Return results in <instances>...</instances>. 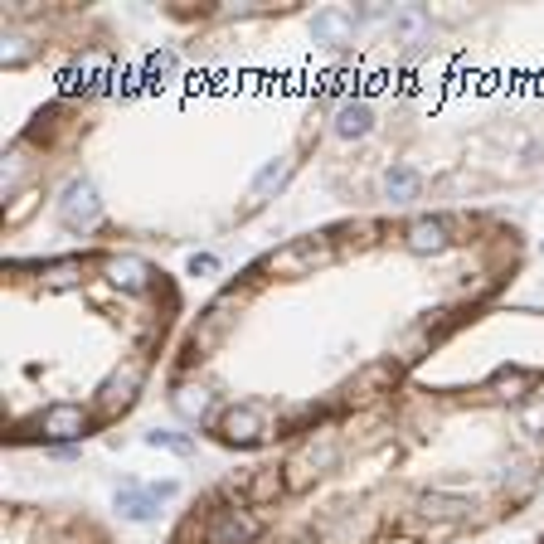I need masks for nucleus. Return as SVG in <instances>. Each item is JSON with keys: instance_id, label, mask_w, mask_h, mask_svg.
<instances>
[{"instance_id": "f257e3e1", "label": "nucleus", "mask_w": 544, "mask_h": 544, "mask_svg": "<svg viewBox=\"0 0 544 544\" xmlns=\"http://www.w3.org/2000/svg\"><path fill=\"white\" fill-rule=\"evenodd\" d=\"M248 297H253V282H229L224 292L214 297V302L199 311V321H195L190 340H185V364L205 360V355H214L219 346H224L229 331L239 326V311L248 306Z\"/></svg>"}, {"instance_id": "f03ea898", "label": "nucleus", "mask_w": 544, "mask_h": 544, "mask_svg": "<svg viewBox=\"0 0 544 544\" xmlns=\"http://www.w3.org/2000/svg\"><path fill=\"white\" fill-rule=\"evenodd\" d=\"M331 258H336L331 239H326V233H311V239H292L287 248L268 253V258L258 263V272H272V277H306V272L326 268Z\"/></svg>"}, {"instance_id": "7ed1b4c3", "label": "nucleus", "mask_w": 544, "mask_h": 544, "mask_svg": "<svg viewBox=\"0 0 544 544\" xmlns=\"http://www.w3.org/2000/svg\"><path fill=\"white\" fill-rule=\"evenodd\" d=\"M258 540H263V520L253 506L224 501L205 510V544H258Z\"/></svg>"}, {"instance_id": "20e7f679", "label": "nucleus", "mask_w": 544, "mask_h": 544, "mask_svg": "<svg viewBox=\"0 0 544 544\" xmlns=\"http://www.w3.org/2000/svg\"><path fill=\"white\" fill-rule=\"evenodd\" d=\"M268 432H277V428L268 423V414H263L258 404H233L214 418V438L224 442V448H258Z\"/></svg>"}, {"instance_id": "39448f33", "label": "nucleus", "mask_w": 544, "mask_h": 544, "mask_svg": "<svg viewBox=\"0 0 544 544\" xmlns=\"http://www.w3.org/2000/svg\"><path fill=\"white\" fill-rule=\"evenodd\" d=\"M472 510H476L472 496L448 491V486L418 491V501H414V515H418V520H428V525H452V530H466V525H472Z\"/></svg>"}, {"instance_id": "423d86ee", "label": "nucleus", "mask_w": 544, "mask_h": 544, "mask_svg": "<svg viewBox=\"0 0 544 544\" xmlns=\"http://www.w3.org/2000/svg\"><path fill=\"white\" fill-rule=\"evenodd\" d=\"M88 428H93V414H88L83 404H49L39 414V432L49 438V448H73V442L88 438Z\"/></svg>"}, {"instance_id": "0eeeda50", "label": "nucleus", "mask_w": 544, "mask_h": 544, "mask_svg": "<svg viewBox=\"0 0 544 544\" xmlns=\"http://www.w3.org/2000/svg\"><path fill=\"white\" fill-rule=\"evenodd\" d=\"M141 380H146V360H131V364H121V370L107 374V380L97 384V408H103V418L127 414V408L137 404V394H141Z\"/></svg>"}, {"instance_id": "6e6552de", "label": "nucleus", "mask_w": 544, "mask_h": 544, "mask_svg": "<svg viewBox=\"0 0 544 544\" xmlns=\"http://www.w3.org/2000/svg\"><path fill=\"white\" fill-rule=\"evenodd\" d=\"M97 219H103V199H97L93 180H69L59 195V224L83 233V229H97Z\"/></svg>"}, {"instance_id": "1a4fd4ad", "label": "nucleus", "mask_w": 544, "mask_h": 544, "mask_svg": "<svg viewBox=\"0 0 544 544\" xmlns=\"http://www.w3.org/2000/svg\"><path fill=\"white\" fill-rule=\"evenodd\" d=\"M398 384V364L394 360H374L364 370H355V380L346 384V404H374V398L394 394Z\"/></svg>"}, {"instance_id": "9d476101", "label": "nucleus", "mask_w": 544, "mask_h": 544, "mask_svg": "<svg viewBox=\"0 0 544 544\" xmlns=\"http://www.w3.org/2000/svg\"><path fill=\"white\" fill-rule=\"evenodd\" d=\"M103 277L117 287V292H131V297L151 292V282H155L151 263H146V258H137V253H113V258L103 263Z\"/></svg>"}, {"instance_id": "9b49d317", "label": "nucleus", "mask_w": 544, "mask_h": 544, "mask_svg": "<svg viewBox=\"0 0 544 544\" xmlns=\"http://www.w3.org/2000/svg\"><path fill=\"white\" fill-rule=\"evenodd\" d=\"M113 506H117V515H121V520H131V525H151V520L161 515V506H165V501L151 491V486L127 481V486H117Z\"/></svg>"}, {"instance_id": "f8f14e48", "label": "nucleus", "mask_w": 544, "mask_h": 544, "mask_svg": "<svg viewBox=\"0 0 544 544\" xmlns=\"http://www.w3.org/2000/svg\"><path fill=\"white\" fill-rule=\"evenodd\" d=\"M404 243H408V253H442V248L452 243L448 219H442V214H418V219H408Z\"/></svg>"}, {"instance_id": "ddd939ff", "label": "nucleus", "mask_w": 544, "mask_h": 544, "mask_svg": "<svg viewBox=\"0 0 544 544\" xmlns=\"http://www.w3.org/2000/svg\"><path fill=\"white\" fill-rule=\"evenodd\" d=\"M340 452H346V448H340V432H316V428H311L306 442L297 448V457H302L316 476H326V472H336Z\"/></svg>"}, {"instance_id": "4468645a", "label": "nucleus", "mask_w": 544, "mask_h": 544, "mask_svg": "<svg viewBox=\"0 0 544 544\" xmlns=\"http://www.w3.org/2000/svg\"><path fill=\"white\" fill-rule=\"evenodd\" d=\"M83 277H88L83 258H59V263H44L39 268V282L49 287V292H73V287H83Z\"/></svg>"}, {"instance_id": "2eb2a0df", "label": "nucleus", "mask_w": 544, "mask_h": 544, "mask_svg": "<svg viewBox=\"0 0 544 544\" xmlns=\"http://www.w3.org/2000/svg\"><path fill=\"white\" fill-rule=\"evenodd\" d=\"M530 389H535V380H530L525 370H496V380H491V398H501V404H530Z\"/></svg>"}, {"instance_id": "dca6fc26", "label": "nucleus", "mask_w": 544, "mask_h": 544, "mask_svg": "<svg viewBox=\"0 0 544 544\" xmlns=\"http://www.w3.org/2000/svg\"><path fill=\"white\" fill-rule=\"evenodd\" d=\"M311 35L321 44H346L355 35V10H321V15L311 20Z\"/></svg>"}, {"instance_id": "f3484780", "label": "nucleus", "mask_w": 544, "mask_h": 544, "mask_svg": "<svg viewBox=\"0 0 544 544\" xmlns=\"http://www.w3.org/2000/svg\"><path fill=\"white\" fill-rule=\"evenodd\" d=\"M418 190H423V175H418L414 165H389V171H384V195L394 199V205L418 199Z\"/></svg>"}, {"instance_id": "a211bd4d", "label": "nucleus", "mask_w": 544, "mask_h": 544, "mask_svg": "<svg viewBox=\"0 0 544 544\" xmlns=\"http://www.w3.org/2000/svg\"><path fill=\"white\" fill-rule=\"evenodd\" d=\"M209 404H214V398H209L205 384H185V389H175V394H171V408H175L180 418H190V423H205V418H209Z\"/></svg>"}, {"instance_id": "6ab92c4d", "label": "nucleus", "mask_w": 544, "mask_h": 544, "mask_svg": "<svg viewBox=\"0 0 544 544\" xmlns=\"http://www.w3.org/2000/svg\"><path fill=\"white\" fill-rule=\"evenodd\" d=\"M336 131H340L346 141L370 137V131H374V113H370V103H340V113H336Z\"/></svg>"}, {"instance_id": "aec40b11", "label": "nucleus", "mask_w": 544, "mask_h": 544, "mask_svg": "<svg viewBox=\"0 0 544 544\" xmlns=\"http://www.w3.org/2000/svg\"><path fill=\"white\" fill-rule=\"evenodd\" d=\"M146 448H165V452H175V457H190V452H195V438H185V432H171V428H155V432H146Z\"/></svg>"}, {"instance_id": "412c9836", "label": "nucleus", "mask_w": 544, "mask_h": 544, "mask_svg": "<svg viewBox=\"0 0 544 544\" xmlns=\"http://www.w3.org/2000/svg\"><path fill=\"white\" fill-rule=\"evenodd\" d=\"M287 171H292V165H287L282 155H277V161H268L258 175H253V195H268L272 185H282V180H287Z\"/></svg>"}, {"instance_id": "4be33fe9", "label": "nucleus", "mask_w": 544, "mask_h": 544, "mask_svg": "<svg viewBox=\"0 0 544 544\" xmlns=\"http://www.w3.org/2000/svg\"><path fill=\"white\" fill-rule=\"evenodd\" d=\"M25 141L20 146H10V155H5V195H15L20 190V180H25Z\"/></svg>"}, {"instance_id": "5701e85b", "label": "nucleus", "mask_w": 544, "mask_h": 544, "mask_svg": "<svg viewBox=\"0 0 544 544\" xmlns=\"http://www.w3.org/2000/svg\"><path fill=\"white\" fill-rule=\"evenodd\" d=\"M0 59H5V63H25L29 59V39L20 35V29H10L5 44H0Z\"/></svg>"}, {"instance_id": "b1692460", "label": "nucleus", "mask_w": 544, "mask_h": 544, "mask_svg": "<svg viewBox=\"0 0 544 544\" xmlns=\"http://www.w3.org/2000/svg\"><path fill=\"white\" fill-rule=\"evenodd\" d=\"M185 272H190V277H214L219 272V258H214V253H190Z\"/></svg>"}, {"instance_id": "393cba45", "label": "nucleus", "mask_w": 544, "mask_h": 544, "mask_svg": "<svg viewBox=\"0 0 544 544\" xmlns=\"http://www.w3.org/2000/svg\"><path fill=\"white\" fill-rule=\"evenodd\" d=\"M380 544H418V540H414V535H384Z\"/></svg>"}]
</instances>
